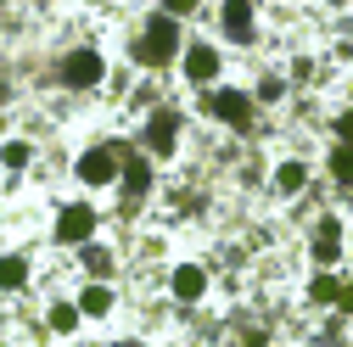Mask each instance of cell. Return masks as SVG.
I'll list each match as a JSON object with an SVG mask.
<instances>
[{"instance_id": "cell-10", "label": "cell", "mask_w": 353, "mask_h": 347, "mask_svg": "<svg viewBox=\"0 0 353 347\" xmlns=\"http://www.w3.org/2000/svg\"><path fill=\"white\" fill-rule=\"evenodd\" d=\"M168 286H174V297H180V302H196V297H202V286H208V275H202L196 264H180Z\"/></svg>"}, {"instance_id": "cell-1", "label": "cell", "mask_w": 353, "mask_h": 347, "mask_svg": "<svg viewBox=\"0 0 353 347\" xmlns=\"http://www.w3.org/2000/svg\"><path fill=\"white\" fill-rule=\"evenodd\" d=\"M129 56H135L141 67H168L174 56H180V23H174L168 12H152L146 28L135 34V45H129Z\"/></svg>"}, {"instance_id": "cell-16", "label": "cell", "mask_w": 353, "mask_h": 347, "mask_svg": "<svg viewBox=\"0 0 353 347\" xmlns=\"http://www.w3.org/2000/svg\"><path fill=\"white\" fill-rule=\"evenodd\" d=\"M303 180H308V168H303V162H281V168H275V185H281L286 196L303 191Z\"/></svg>"}, {"instance_id": "cell-3", "label": "cell", "mask_w": 353, "mask_h": 347, "mask_svg": "<svg viewBox=\"0 0 353 347\" xmlns=\"http://www.w3.org/2000/svg\"><path fill=\"white\" fill-rule=\"evenodd\" d=\"M73 174L84 185H112L118 180V151L112 146H96V151H84L79 162H73Z\"/></svg>"}, {"instance_id": "cell-2", "label": "cell", "mask_w": 353, "mask_h": 347, "mask_svg": "<svg viewBox=\"0 0 353 347\" xmlns=\"http://www.w3.org/2000/svg\"><path fill=\"white\" fill-rule=\"evenodd\" d=\"M101 78H107L101 51H68L62 56V84H68V90H96Z\"/></svg>"}, {"instance_id": "cell-8", "label": "cell", "mask_w": 353, "mask_h": 347, "mask_svg": "<svg viewBox=\"0 0 353 347\" xmlns=\"http://www.w3.org/2000/svg\"><path fill=\"white\" fill-rule=\"evenodd\" d=\"M314 257H320V264H336V257H342V219H320Z\"/></svg>"}, {"instance_id": "cell-11", "label": "cell", "mask_w": 353, "mask_h": 347, "mask_svg": "<svg viewBox=\"0 0 353 347\" xmlns=\"http://www.w3.org/2000/svg\"><path fill=\"white\" fill-rule=\"evenodd\" d=\"M123 191H129V202L152 191V162H146V157H129V162H123Z\"/></svg>"}, {"instance_id": "cell-4", "label": "cell", "mask_w": 353, "mask_h": 347, "mask_svg": "<svg viewBox=\"0 0 353 347\" xmlns=\"http://www.w3.org/2000/svg\"><path fill=\"white\" fill-rule=\"evenodd\" d=\"M174 146H180V112H152V123H146V151H152V157H174Z\"/></svg>"}, {"instance_id": "cell-19", "label": "cell", "mask_w": 353, "mask_h": 347, "mask_svg": "<svg viewBox=\"0 0 353 347\" xmlns=\"http://www.w3.org/2000/svg\"><path fill=\"white\" fill-rule=\"evenodd\" d=\"M23 162H28V146L12 140V146H6V168H23Z\"/></svg>"}, {"instance_id": "cell-9", "label": "cell", "mask_w": 353, "mask_h": 347, "mask_svg": "<svg viewBox=\"0 0 353 347\" xmlns=\"http://www.w3.org/2000/svg\"><path fill=\"white\" fill-rule=\"evenodd\" d=\"M225 34L236 39V45H252V6H247V0L225 6Z\"/></svg>"}, {"instance_id": "cell-15", "label": "cell", "mask_w": 353, "mask_h": 347, "mask_svg": "<svg viewBox=\"0 0 353 347\" xmlns=\"http://www.w3.org/2000/svg\"><path fill=\"white\" fill-rule=\"evenodd\" d=\"M28 280V264H23V257H0V291H17Z\"/></svg>"}, {"instance_id": "cell-21", "label": "cell", "mask_w": 353, "mask_h": 347, "mask_svg": "<svg viewBox=\"0 0 353 347\" xmlns=\"http://www.w3.org/2000/svg\"><path fill=\"white\" fill-rule=\"evenodd\" d=\"M118 347H135V341H118Z\"/></svg>"}, {"instance_id": "cell-18", "label": "cell", "mask_w": 353, "mask_h": 347, "mask_svg": "<svg viewBox=\"0 0 353 347\" xmlns=\"http://www.w3.org/2000/svg\"><path fill=\"white\" fill-rule=\"evenodd\" d=\"M331 174H336V185H353V174H347V151H342V146L331 151Z\"/></svg>"}, {"instance_id": "cell-13", "label": "cell", "mask_w": 353, "mask_h": 347, "mask_svg": "<svg viewBox=\"0 0 353 347\" xmlns=\"http://www.w3.org/2000/svg\"><path fill=\"white\" fill-rule=\"evenodd\" d=\"M73 308H79V314H90V319H101V314L112 308V291H107V286H90V291L73 302Z\"/></svg>"}, {"instance_id": "cell-20", "label": "cell", "mask_w": 353, "mask_h": 347, "mask_svg": "<svg viewBox=\"0 0 353 347\" xmlns=\"http://www.w3.org/2000/svg\"><path fill=\"white\" fill-rule=\"evenodd\" d=\"M0 101H6V78H0Z\"/></svg>"}, {"instance_id": "cell-12", "label": "cell", "mask_w": 353, "mask_h": 347, "mask_svg": "<svg viewBox=\"0 0 353 347\" xmlns=\"http://www.w3.org/2000/svg\"><path fill=\"white\" fill-rule=\"evenodd\" d=\"M84 269H90V286H96V280L107 286L118 264H112V252H107V246H84Z\"/></svg>"}, {"instance_id": "cell-5", "label": "cell", "mask_w": 353, "mask_h": 347, "mask_svg": "<svg viewBox=\"0 0 353 347\" xmlns=\"http://www.w3.org/2000/svg\"><path fill=\"white\" fill-rule=\"evenodd\" d=\"M96 235V213L84 207V202H73L62 219H57V241H68V246H79V241H90Z\"/></svg>"}, {"instance_id": "cell-6", "label": "cell", "mask_w": 353, "mask_h": 347, "mask_svg": "<svg viewBox=\"0 0 353 347\" xmlns=\"http://www.w3.org/2000/svg\"><path fill=\"white\" fill-rule=\"evenodd\" d=\"M208 112L225 118V123H247V118H252V96H241V90H213V96H208Z\"/></svg>"}, {"instance_id": "cell-7", "label": "cell", "mask_w": 353, "mask_h": 347, "mask_svg": "<svg viewBox=\"0 0 353 347\" xmlns=\"http://www.w3.org/2000/svg\"><path fill=\"white\" fill-rule=\"evenodd\" d=\"M185 78L191 84H213L219 78V51L213 45H191L185 51Z\"/></svg>"}, {"instance_id": "cell-14", "label": "cell", "mask_w": 353, "mask_h": 347, "mask_svg": "<svg viewBox=\"0 0 353 347\" xmlns=\"http://www.w3.org/2000/svg\"><path fill=\"white\" fill-rule=\"evenodd\" d=\"M314 302H336V308L347 314V286L331 280V275H320V280H314Z\"/></svg>"}, {"instance_id": "cell-17", "label": "cell", "mask_w": 353, "mask_h": 347, "mask_svg": "<svg viewBox=\"0 0 353 347\" xmlns=\"http://www.w3.org/2000/svg\"><path fill=\"white\" fill-rule=\"evenodd\" d=\"M51 325H57V330H73V325H79V308H73V302H57V308H51Z\"/></svg>"}]
</instances>
